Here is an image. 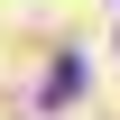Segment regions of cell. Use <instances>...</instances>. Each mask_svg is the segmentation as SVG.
Masks as SVG:
<instances>
[]
</instances>
